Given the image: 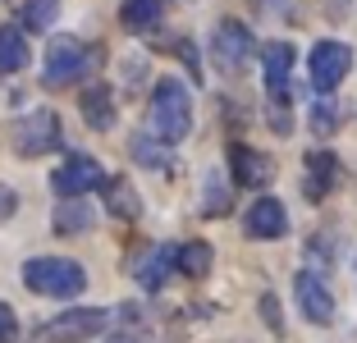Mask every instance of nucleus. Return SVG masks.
<instances>
[{
  "label": "nucleus",
  "mask_w": 357,
  "mask_h": 343,
  "mask_svg": "<svg viewBox=\"0 0 357 343\" xmlns=\"http://www.w3.org/2000/svg\"><path fill=\"white\" fill-rule=\"evenodd\" d=\"M147 128L156 142L174 146L192 133V96L178 78H160L156 92H151V105H147Z\"/></svg>",
  "instance_id": "f257e3e1"
},
{
  "label": "nucleus",
  "mask_w": 357,
  "mask_h": 343,
  "mask_svg": "<svg viewBox=\"0 0 357 343\" xmlns=\"http://www.w3.org/2000/svg\"><path fill=\"white\" fill-rule=\"evenodd\" d=\"M23 284L37 298H78L87 289V270L69 257H32L23 266Z\"/></svg>",
  "instance_id": "f03ea898"
},
{
  "label": "nucleus",
  "mask_w": 357,
  "mask_h": 343,
  "mask_svg": "<svg viewBox=\"0 0 357 343\" xmlns=\"http://www.w3.org/2000/svg\"><path fill=\"white\" fill-rule=\"evenodd\" d=\"M96 64H101V46H83L74 37H55L46 46V60H42V83L46 87H69L83 73H92Z\"/></svg>",
  "instance_id": "7ed1b4c3"
},
{
  "label": "nucleus",
  "mask_w": 357,
  "mask_h": 343,
  "mask_svg": "<svg viewBox=\"0 0 357 343\" xmlns=\"http://www.w3.org/2000/svg\"><path fill=\"white\" fill-rule=\"evenodd\" d=\"M110 325V312L105 307H69L55 321L42 325V343H87Z\"/></svg>",
  "instance_id": "20e7f679"
},
{
  "label": "nucleus",
  "mask_w": 357,
  "mask_h": 343,
  "mask_svg": "<svg viewBox=\"0 0 357 343\" xmlns=\"http://www.w3.org/2000/svg\"><path fill=\"white\" fill-rule=\"evenodd\" d=\"M60 114L55 110H32V114H23L19 124H14V151L19 156H28V160H37V156H46V151H55L60 146Z\"/></svg>",
  "instance_id": "39448f33"
},
{
  "label": "nucleus",
  "mask_w": 357,
  "mask_h": 343,
  "mask_svg": "<svg viewBox=\"0 0 357 343\" xmlns=\"http://www.w3.org/2000/svg\"><path fill=\"white\" fill-rule=\"evenodd\" d=\"M348 69H353V51H348L344 42H316V46H312L307 73H312V87H316L321 96L335 92V87L348 78Z\"/></svg>",
  "instance_id": "423d86ee"
},
{
  "label": "nucleus",
  "mask_w": 357,
  "mask_h": 343,
  "mask_svg": "<svg viewBox=\"0 0 357 343\" xmlns=\"http://www.w3.org/2000/svg\"><path fill=\"white\" fill-rule=\"evenodd\" d=\"M257 42H252V32L243 28V23L225 19L220 28H215V37H211V60L220 64L225 73H243L248 69V60H252Z\"/></svg>",
  "instance_id": "0eeeda50"
},
{
  "label": "nucleus",
  "mask_w": 357,
  "mask_h": 343,
  "mask_svg": "<svg viewBox=\"0 0 357 343\" xmlns=\"http://www.w3.org/2000/svg\"><path fill=\"white\" fill-rule=\"evenodd\" d=\"M51 188L60 192L64 201H74V197H87V192L105 188V174H101V165H96L92 156L74 151V156H69V160H64V165L51 174Z\"/></svg>",
  "instance_id": "6e6552de"
},
{
  "label": "nucleus",
  "mask_w": 357,
  "mask_h": 343,
  "mask_svg": "<svg viewBox=\"0 0 357 343\" xmlns=\"http://www.w3.org/2000/svg\"><path fill=\"white\" fill-rule=\"evenodd\" d=\"M294 298H298V312H303L312 325H330L335 321V293H330V284L316 270H298Z\"/></svg>",
  "instance_id": "1a4fd4ad"
},
{
  "label": "nucleus",
  "mask_w": 357,
  "mask_h": 343,
  "mask_svg": "<svg viewBox=\"0 0 357 343\" xmlns=\"http://www.w3.org/2000/svg\"><path fill=\"white\" fill-rule=\"evenodd\" d=\"M243 229H248V238H284L289 234V211H284L280 197H257L252 206H248V220H243Z\"/></svg>",
  "instance_id": "9d476101"
},
{
  "label": "nucleus",
  "mask_w": 357,
  "mask_h": 343,
  "mask_svg": "<svg viewBox=\"0 0 357 343\" xmlns=\"http://www.w3.org/2000/svg\"><path fill=\"white\" fill-rule=\"evenodd\" d=\"M178 270V247H169V243H156V247H147L142 257H137L133 266V280L142 284L147 293H160L165 289V280Z\"/></svg>",
  "instance_id": "9b49d317"
},
{
  "label": "nucleus",
  "mask_w": 357,
  "mask_h": 343,
  "mask_svg": "<svg viewBox=\"0 0 357 343\" xmlns=\"http://www.w3.org/2000/svg\"><path fill=\"white\" fill-rule=\"evenodd\" d=\"M294 46L289 42H266L261 46V69H266V92L271 101H284L289 105V73H294Z\"/></svg>",
  "instance_id": "f8f14e48"
},
{
  "label": "nucleus",
  "mask_w": 357,
  "mask_h": 343,
  "mask_svg": "<svg viewBox=\"0 0 357 343\" xmlns=\"http://www.w3.org/2000/svg\"><path fill=\"white\" fill-rule=\"evenodd\" d=\"M229 169H234V183H243V188H266L275 178V160L266 151L243 146V142L229 146Z\"/></svg>",
  "instance_id": "ddd939ff"
},
{
  "label": "nucleus",
  "mask_w": 357,
  "mask_h": 343,
  "mask_svg": "<svg viewBox=\"0 0 357 343\" xmlns=\"http://www.w3.org/2000/svg\"><path fill=\"white\" fill-rule=\"evenodd\" d=\"M78 110H83V124L96 128V133H105V128L115 124V92L105 83H87L83 96H78Z\"/></svg>",
  "instance_id": "4468645a"
},
{
  "label": "nucleus",
  "mask_w": 357,
  "mask_h": 343,
  "mask_svg": "<svg viewBox=\"0 0 357 343\" xmlns=\"http://www.w3.org/2000/svg\"><path fill=\"white\" fill-rule=\"evenodd\" d=\"M335 178H339V160L330 156V151H312V156H307V178H303V192H307L312 201L330 197Z\"/></svg>",
  "instance_id": "2eb2a0df"
},
{
  "label": "nucleus",
  "mask_w": 357,
  "mask_h": 343,
  "mask_svg": "<svg viewBox=\"0 0 357 343\" xmlns=\"http://www.w3.org/2000/svg\"><path fill=\"white\" fill-rule=\"evenodd\" d=\"M92 206H87V197H74V201H60V211H55V234H64V238H78V234H87L92 229Z\"/></svg>",
  "instance_id": "dca6fc26"
},
{
  "label": "nucleus",
  "mask_w": 357,
  "mask_h": 343,
  "mask_svg": "<svg viewBox=\"0 0 357 343\" xmlns=\"http://www.w3.org/2000/svg\"><path fill=\"white\" fill-rule=\"evenodd\" d=\"M105 206H110L115 220H137L142 215V201H137V192H133L128 178H105Z\"/></svg>",
  "instance_id": "f3484780"
},
{
  "label": "nucleus",
  "mask_w": 357,
  "mask_h": 343,
  "mask_svg": "<svg viewBox=\"0 0 357 343\" xmlns=\"http://www.w3.org/2000/svg\"><path fill=\"white\" fill-rule=\"evenodd\" d=\"M28 69V37H23V28H0V73H19Z\"/></svg>",
  "instance_id": "a211bd4d"
},
{
  "label": "nucleus",
  "mask_w": 357,
  "mask_h": 343,
  "mask_svg": "<svg viewBox=\"0 0 357 343\" xmlns=\"http://www.w3.org/2000/svg\"><path fill=\"white\" fill-rule=\"evenodd\" d=\"M156 19H160V0H124V5H119V23H124L128 32L156 28Z\"/></svg>",
  "instance_id": "6ab92c4d"
},
{
  "label": "nucleus",
  "mask_w": 357,
  "mask_h": 343,
  "mask_svg": "<svg viewBox=\"0 0 357 343\" xmlns=\"http://www.w3.org/2000/svg\"><path fill=\"white\" fill-rule=\"evenodd\" d=\"M211 243H183L178 247V275H188V280H206L211 275Z\"/></svg>",
  "instance_id": "aec40b11"
},
{
  "label": "nucleus",
  "mask_w": 357,
  "mask_h": 343,
  "mask_svg": "<svg viewBox=\"0 0 357 343\" xmlns=\"http://www.w3.org/2000/svg\"><path fill=\"white\" fill-rule=\"evenodd\" d=\"M55 19H60V0H28L23 5V28L28 32H46Z\"/></svg>",
  "instance_id": "412c9836"
},
{
  "label": "nucleus",
  "mask_w": 357,
  "mask_h": 343,
  "mask_svg": "<svg viewBox=\"0 0 357 343\" xmlns=\"http://www.w3.org/2000/svg\"><path fill=\"white\" fill-rule=\"evenodd\" d=\"M133 160L137 165H147V169H169V146L165 142H151V133L147 137H133Z\"/></svg>",
  "instance_id": "4be33fe9"
},
{
  "label": "nucleus",
  "mask_w": 357,
  "mask_h": 343,
  "mask_svg": "<svg viewBox=\"0 0 357 343\" xmlns=\"http://www.w3.org/2000/svg\"><path fill=\"white\" fill-rule=\"evenodd\" d=\"M312 128H316V137H330L339 128V110H335V101H316L312 105Z\"/></svg>",
  "instance_id": "5701e85b"
},
{
  "label": "nucleus",
  "mask_w": 357,
  "mask_h": 343,
  "mask_svg": "<svg viewBox=\"0 0 357 343\" xmlns=\"http://www.w3.org/2000/svg\"><path fill=\"white\" fill-rule=\"evenodd\" d=\"M206 215H225L229 211V192H225V183H220V174H211L206 178Z\"/></svg>",
  "instance_id": "b1692460"
},
{
  "label": "nucleus",
  "mask_w": 357,
  "mask_h": 343,
  "mask_svg": "<svg viewBox=\"0 0 357 343\" xmlns=\"http://www.w3.org/2000/svg\"><path fill=\"white\" fill-rule=\"evenodd\" d=\"M19 339V316H14L10 302H0V343H14Z\"/></svg>",
  "instance_id": "393cba45"
},
{
  "label": "nucleus",
  "mask_w": 357,
  "mask_h": 343,
  "mask_svg": "<svg viewBox=\"0 0 357 343\" xmlns=\"http://www.w3.org/2000/svg\"><path fill=\"white\" fill-rule=\"evenodd\" d=\"M261 316H266V321H271V330H275V334H284V321H280V302H275L271 293H266V298H261Z\"/></svg>",
  "instance_id": "a878e982"
},
{
  "label": "nucleus",
  "mask_w": 357,
  "mask_h": 343,
  "mask_svg": "<svg viewBox=\"0 0 357 343\" xmlns=\"http://www.w3.org/2000/svg\"><path fill=\"white\" fill-rule=\"evenodd\" d=\"M14 211H19V192H14V188H5V183H0V220H10Z\"/></svg>",
  "instance_id": "bb28decb"
},
{
  "label": "nucleus",
  "mask_w": 357,
  "mask_h": 343,
  "mask_svg": "<svg viewBox=\"0 0 357 343\" xmlns=\"http://www.w3.org/2000/svg\"><path fill=\"white\" fill-rule=\"evenodd\" d=\"M257 5H261L266 14H284V10H289V0H257Z\"/></svg>",
  "instance_id": "cd10ccee"
},
{
  "label": "nucleus",
  "mask_w": 357,
  "mask_h": 343,
  "mask_svg": "<svg viewBox=\"0 0 357 343\" xmlns=\"http://www.w3.org/2000/svg\"><path fill=\"white\" fill-rule=\"evenodd\" d=\"M110 343H137V334H119V339H110Z\"/></svg>",
  "instance_id": "c85d7f7f"
},
{
  "label": "nucleus",
  "mask_w": 357,
  "mask_h": 343,
  "mask_svg": "<svg viewBox=\"0 0 357 343\" xmlns=\"http://www.w3.org/2000/svg\"><path fill=\"white\" fill-rule=\"evenodd\" d=\"M353 270H357V257H353Z\"/></svg>",
  "instance_id": "c756f323"
}]
</instances>
